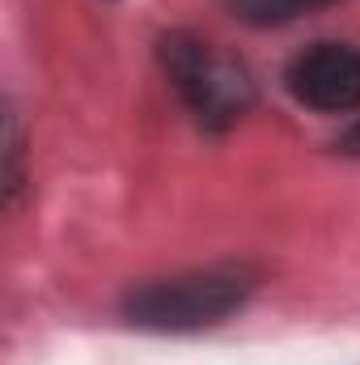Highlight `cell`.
Segmentation results:
<instances>
[{
	"instance_id": "obj_1",
	"label": "cell",
	"mask_w": 360,
	"mask_h": 365,
	"mask_svg": "<svg viewBox=\"0 0 360 365\" xmlns=\"http://www.w3.org/2000/svg\"><path fill=\"white\" fill-rule=\"evenodd\" d=\"M255 293V272L242 264H212L191 272L140 280L123 293L119 310L127 327L157 336H195L229 323Z\"/></svg>"
},
{
	"instance_id": "obj_2",
	"label": "cell",
	"mask_w": 360,
	"mask_h": 365,
	"mask_svg": "<svg viewBox=\"0 0 360 365\" xmlns=\"http://www.w3.org/2000/svg\"><path fill=\"white\" fill-rule=\"evenodd\" d=\"M157 60H162L166 81L179 93V102L191 110V119L203 132H229L233 123L250 115L255 81L246 64H238L208 38L191 30H170L157 43Z\"/></svg>"
},
{
	"instance_id": "obj_3",
	"label": "cell",
	"mask_w": 360,
	"mask_h": 365,
	"mask_svg": "<svg viewBox=\"0 0 360 365\" xmlns=\"http://www.w3.org/2000/svg\"><path fill=\"white\" fill-rule=\"evenodd\" d=\"M284 90L292 102L318 115L360 110V47L352 43H314L297 51L284 68Z\"/></svg>"
},
{
	"instance_id": "obj_4",
	"label": "cell",
	"mask_w": 360,
	"mask_h": 365,
	"mask_svg": "<svg viewBox=\"0 0 360 365\" xmlns=\"http://www.w3.org/2000/svg\"><path fill=\"white\" fill-rule=\"evenodd\" d=\"M331 4H344V0H221V9L242 21V26H255V30H271V26H288V21H301L309 13H322Z\"/></svg>"
},
{
	"instance_id": "obj_5",
	"label": "cell",
	"mask_w": 360,
	"mask_h": 365,
	"mask_svg": "<svg viewBox=\"0 0 360 365\" xmlns=\"http://www.w3.org/2000/svg\"><path fill=\"white\" fill-rule=\"evenodd\" d=\"M339 153H348V158H360V119L339 136Z\"/></svg>"
}]
</instances>
